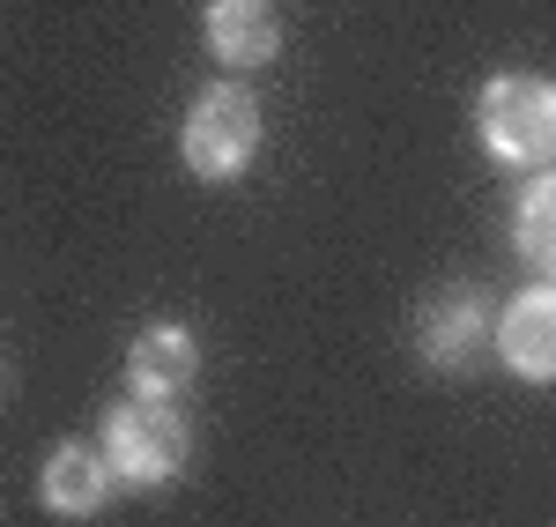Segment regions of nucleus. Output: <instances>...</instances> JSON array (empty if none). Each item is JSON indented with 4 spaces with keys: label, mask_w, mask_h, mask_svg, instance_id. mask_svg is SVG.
Listing matches in <instances>:
<instances>
[{
    "label": "nucleus",
    "mask_w": 556,
    "mask_h": 527,
    "mask_svg": "<svg viewBox=\"0 0 556 527\" xmlns=\"http://www.w3.org/2000/svg\"><path fill=\"white\" fill-rule=\"evenodd\" d=\"M475 141L505 172H556V83L505 67L475 89Z\"/></svg>",
    "instance_id": "obj_1"
},
{
    "label": "nucleus",
    "mask_w": 556,
    "mask_h": 527,
    "mask_svg": "<svg viewBox=\"0 0 556 527\" xmlns=\"http://www.w3.org/2000/svg\"><path fill=\"white\" fill-rule=\"evenodd\" d=\"M193 461V424L178 401H149L127 394L104 409V468L119 476L127 490H164L186 476Z\"/></svg>",
    "instance_id": "obj_2"
},
{
    "label": "nucleus",
    "mask_w": 556,
    "mask_h": 527,
    "mask_svg": "<svg viewBox=\"0 0 556 527\" xmlns=\"http://www.w3.org/2000/svg\"><path fill=\"white\" fill-rule=\"evenodd\" d=\"M260 141H267V120H260V97L245 83H208L186 120H178V156L201 186H230V178L253 172Z\"/></svg>",
    "instance_id": "obj_3"
},
{
    "label": "nucleus",
    "mask_w": 556,
    "mask_h": 527,
    "mask_svg": "<svg viewBox=\"0 0 556 527\" xmlns=\"http://www.w3.org/2000/svg\"><path fill=\"white\" fill-rule=\"evenodd\" d=\"M490 350L505 356L513 379H527V387H556V275L513 290L505 312H490Z\"/></svg>",
    "instance_id": "obj_4"
},
{
    "label": "nucleus",
    "mask_w": 556,
    "mask_h": 527,
    "mask_svg": "<svg viewBox=\"0 0 556 527\" xmlns=\"http://www.w3.org/2000/svg\"><path fill=\"white\" fill-rule=\"evenodd\" d=\"M490 342V305L475 283H445L424 312H416V356L430 372H468Z\"/></svg>",
    "instance_id": "obj_5"
},
{
    "label": "nucleus",
    "mask_w": 556,
    "mask_h": 527,
    "mask_svg": "<svg viewBox=\"0 0 556 527\" xmlns=\"http://www.w3.org/2000/svg\"><path fill=\"white\" fill-rule=\"evenodd\" d=\"M201 45L215 67L253 75L267 60H282V8L275 0H208L201 8Z\"/></svg>",
    "instance_id": "obj_6"
},
{
    "label": "nucleus",
    "mask_w": 556,
    "mask_h": 527,
    "mask_svg": "<svg viewBox=\"0 0 556 527\" xmlns=\"http://www.w3.org/2000/svg\"><path fill=\"white\" fill-rule=\"evenodd\" d=\"M201 379V335L178 327V319H149L127 342V387L149 401H178Z\"/></svg>",
    "instance_id": "obj_7"
},
{
    "label": "nucleus",
    "mask_w": 556,
    "mask_h": 527,
    "mask_svg": "<svg viewBox=\"0 0 556 527\" xmlns=\"http://www.w3.org/2000/svg\"><path fill=\"white\" fill-rule=\"evenodd\" d=\"M38 498H45V513H60V520H97V513L119 498V476L104 468V453H97V446L67 439V446H52V453H45Z\"/></svg>",
    "instance_id": "obj_8"
},
{
    "label": "nucleus",
    "mask_w": 556,
    "mask_h": 527,
    "mask_svg": "<svg viewBox=\"0 0 556 527\" xmlns=\"http://www.w3.org/2000/svg\"><path fill=\"white\" fill-rule=\"evenodd\" d=\"M513 246H519L534 267H549V275H556V172H542L527 193H519V209H513Z\"/></svg>",
    "instance_id": "obj_9"
}]
</instances>
